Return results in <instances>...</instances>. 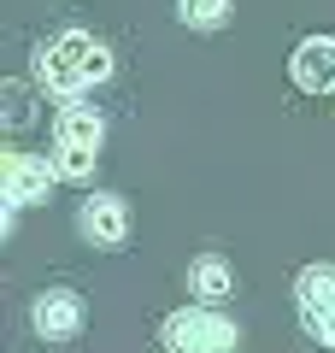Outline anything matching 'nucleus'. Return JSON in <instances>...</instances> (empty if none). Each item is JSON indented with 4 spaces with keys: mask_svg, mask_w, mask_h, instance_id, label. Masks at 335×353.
Here are the masks:
<instances>
[{
    "mask_svg": "<svg viewBox=\"0 0 335 353\" xmlns=\"http://www.w3.org/2000/svg\"><path fill=\"white\" fill-rule=\"evenodd\" d=\"M106 77H112V48L100 36H88V30H59L53 41L36 48V83L71 106Z\"/></svg>",
    "mask_w": 335,
    "mask_h": 353,
    "instance_id": "nucleus-1",
    "label": "nucleus"
},
{
    "mask_svg": "<svg viewBox=\"0 0 335 353\" xmlns=\"http://www.w3.org/2000/svg\"><path fill=\"white\" fill-rule=\"evenodd\" d=\"M100 148H106V118L94 106H59V118H53V153H48L53 176H65V183L94 176Z\"/></svg>",
    "mask_w": 335,
    "mask_h": 353,
    "instance_id": "nucleus-2",
    "label": "nucleus"
},
{
    "mask_svg": "<svg viewBox=\"0 0 335 353\" xmlns=\"http://www.w3.org/2000/svg\"><path fill=\"white\" fill-rule=\"evenodd\" d=\"M159 347L165 353H236L241 330L218 312V306H176L159 324Z\"/></svg>",
    "mask_w": 335,
    "mask_h": 353,
    "instance_id": "nucleus-3",
    "label": "nucleus"
},
{
    "mask_svg": "<svg viewBox=\"0 0 335 353\" xmlns=\"http://www.w3.org/2000/svg\"><path fill=\"white\" fill-rule=\"evenodd\" d=\"M48 189H53V165L48 159L18 153V148L0 153V201H6V206H41Z\"/></svg>",
    "mask_w": 335,
    "mask_h": 353,
    "instance_id": "nucleus-4",
    "label": "nucleus"
},
{
    "mask_svg": "<svg viewBox=\"0 0 335 353\" xmlns=\"http://www.w3.org/2000/svg\"><path fill=\"white\" fill-rule=\"evenodd\" d=\"M88 306L77 289H41L36 301H30V330H36L41 341H71L77 330H83Z\"/></svg>",
    "mask_w": 335,
    "mask_h": 353,
    "instance_id": "nucleus-5",
    "label": "nucleus"
},
{
    "mask_svg": "<svg viewBox=\"0 0 335 353\" xmlns=\"http://www.w3.org/2000/svg\"><path fill=\"white\" fill-rule=\"evenodd\" d=\"M77 230L88 248H124L130 241V201L124 194H88L77 206Z\"/></svg>",
    "mask_w": 335,
    "mask_h": 353,
    "instance_id": "nucleus-6",
    "label": "nucleus"
},
{
    "mask_svg": "<svg viewBox=\"0 0 335 353\" xmlns=\"http://www.w3.org/2000/svg\"><path fill=\"white\" fill-rule=\"evenodd\" d=\"M288 77L300 94H335V36H306L288 59Z\"/></svg>",
    "mask_w": 335,
    "mask_h": 353,
    "instance_id": "nucleus-7",
    "label": "nucleus"
},
{
    "mask_svg": "<svg viewBox=\"0 0 335 353\" xmlns=\"http://www.w3.org/2000/svg\"><path fill=\"white\" fill-rule=\"evenodd\" d=\"M188 294H194V306H223L236 294V271H230L218 253H206V259L188 265Z\"/></svg>",
    "mask_w": 335,
    "mask_h": 353,
    "instance_id": "nucleus-8",
    "label": "nucleus"
},
{
    "mask_svg": "<svg viewBox=\"0 0 335 353\" xmlns=\"http://www.w3.org/2000/svg\"><path fill=\"white\" fill-rule=\"evenodd\" d=\"M335 301V265H306L294 277V306L312 312V306H329Z\"/></svg>",
    "mask_w": 335,
    "mask_h": 353,
    "instance_id": "nucleus-9",
    "label": "nucleus"
},
{
    "mask_svg": "<svg viewBox=\"0 0 335 353\" xmlns=\"http://www.w3.org/2000/svg\"><path fill=\"white\" fill-rule=\"evenodd\" d=\"M176 18H183L188 30H223L230 24V0H176Z\"/></svg>",
    "mask_w": 335,
    "mask_h": 353,
    "instance_id": "nucleus-10",
    "label": "nucleus"
},
{
    "mask_svg": "<svg viewBox=\"0 0 335 353\" xmlns=\"http://www.w3.org/2000/svg\"><path fill=\"white\" fill-rule=\"evenodd\" d=\"M300 330H306L318 347H335V301H329V306H312V312H300Z\"/></svg>",
    "mask_w": 335,
    "mask_h": 353,
    "instance_id": "nucleus-11",
    "label": "nucleus"
},
{
    "mask_svg": "<svg viewBox=\"0 0 335 353\" xmlns=\"http://www.w3.org/2000/svg\"><path fill=\"white\" fill-rule=\"evenodd\" d=\"M6 118H12V124H24V118H30V106H24V83H6Z\"/></svg>",
    "mask_w": 335,
    "mask_h": 353,
    "instance_id": "nucleus-12",
    "label": "nucleus"
}]
</instances>
